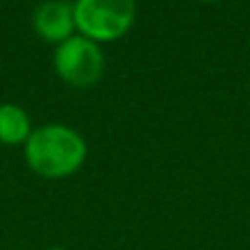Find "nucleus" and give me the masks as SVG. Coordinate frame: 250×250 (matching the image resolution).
Masks as SVG:
<instances>
[{
    "mask_svg": "<svg viewBox=\"0 0 250 250\" xmlns=\"http://www.w3.org/2000/svg\"><path fill=\"white\" fill-rule=\"evenodd\" d=\"M26 163L38 176L66 178L75 173L86 158V143L66 125H44L26 138Z\"/></svg>",
    "mask_w": 250,
    "mask_h": 250,
    "instance_id": "obj_1",
    "label": "nucleus"
},
{
    "mask_svg": "<svg viewBox=\"0 0 250 250\" xmlns=\"http://www.w3.org/2000/svg\"><path fill=\"white\" fill-rule=\"evenodd\" d=\"M75 26L92 42H110L125 35L134 22V0H77Z\"/></svg>",
    "mask_w": 250,
    "mask_h": 250,
    "instance_id": "obj_2",
    "label": "nucleus"
},
{
    "mask_svg": "<svg viewBox=\"0 0 250 250\" xmlns=\"http://www.w3.org/2000/svg\"><path fill=\"white\" fill-rule=\"evenodd\" d=\"M55 70L70 86H92L104 73V53L92 40L73 35L55 48Z\"/></svg>",
    "mask_w": 250,
    "mask_h": 250,
    "instance_id": "obj_3",
    "label": "nucleus"
},
{
    "mask_svg": "<svg viewBox=\"0 0 250 250\" xmlns=\"http://www.w3.org/2000/svg\"><path fill=\"white\" fill-rule=\"evenodd\" d=\"M33 26L48 42H64L73 38L75 11L66 0H46L33 13Z\"/></svg>",
    "mask_w": 250,
    "mask_h": 250,
    "instance_id": "obj_4",
    "label": "nucleus"
},
{
    "mask_svg": "<svg viewBox=\"0 0 250 250\" xmlns=\"http://www.w3.org/2000/svg\"><path fill=\"white\" fill-rule=\"evenodd\" d=\"M29 136H31V125L24 110L13 104L0 105V143L18 145V143H26Z\"/></svg>",
    "mask_w": 250,
    "mask_h": 250,
    "instance_id": "obj_5",
    "label": "nucleus"
},
{
    "mask_svg": "<svg viewBox=\"0 0 250 250\" xmlns=\"http://www.w3.org/2000/svg\"><path fill=\"white\" fill-rule=\"evenodd\" d=\"M46 250H64V248H60V246H53V248H46Z\"/></svg>",
    "mask_w": 250,
    "mask_h": 250,
    "instance_id": "obj_6",
    "label": "nucleus"
}]
</instances>
